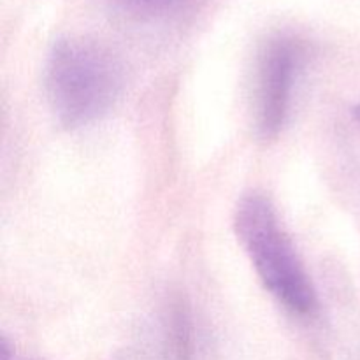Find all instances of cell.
Wrapping results in <instances>:
<instances>
[{
  "instance_id": "cell-3",
  "label": "cell",
  "mask_w": 360,
  "mask_h": 360,
  "mask_svg": "<svg viewBox=\"0 0 360 360\" xmlns=\"http://www.w3.org/2000/svg\"><path fill=\"white\" fill-rule=\"evenodd\" d=\"M304 58V46L292 35H276L264 46L257 72V123L264 137H274L283 127L292 91Z\"/></svg>"
},
{
  "instance_id": "cell-4",
  "label": "cell",
  "mask_w": 360,
  "mask_h": 360,
  "mask_svg": "<svg viewBox=\"0 0 360 360\" xmlns=\"http://www.w3.org/2000/svg\"><path fill=\"white\" fill-rule=\"evenodd\" d=\"M115 2L129 13L139 16H158L178 7L183 0H115Z\"/></svg>"
},
{
  "instance_id": "cell-1",
  "label": "cell",
  "mask_w": 360,
  "mask_h": 360,
  "mask_svg": "<svg viewBox=\"0 0 360 360\" xmlns=\"http://www.w3.org/2000/svg\"><path fill=\"white\" fill-rule=\"evenodd\" d=\"M122 84V67L97 42L65 39L49 55L46 90L63 125L81 127L101 118L115 104Z\"/></svg>"
},
{
  "instance_id": "cell-2",
  "label": "cell",
  "mask_w": 360,
  "mask_h": 360,
  "mask_svg": "<svg viewBox=\"0 0 360 360\" xmlns=\"http://www.w3.org/2000/svg\"><path fill=\"white\" fill-rule=\"evenodd\" d=\"M234 224L264 287L290 311L311 313L316 304L315 288L269 199L259 193L243 197Z\"/></svg>"
}]
</instances>
